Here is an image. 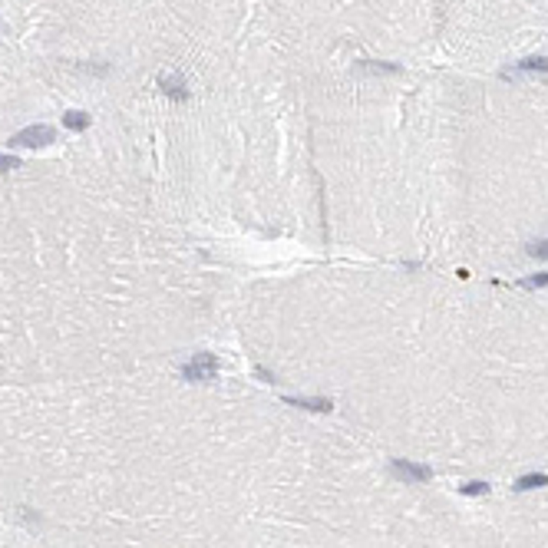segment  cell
<instances>
[{
    "label": "cell",
    "instance_id": "6da1fadb",
    "mask_svg": "<svg viewBox=\"0 0 548 548\" xmlns=\"http://www.w3.org/2000/svg\"><path fill=\"white\" fill-rule=\"evenodd\" d=\"M218 374V360H215L212 354H195L189 364L182 367V376L185 380H198V384H205V380H212V376Z\"/></svg>",
    "mask_w": 548,
    "mask_h": 548
},
{
    "label": "cell",
    "instance_id": "3957f363",
    "mask_svg": "<svg viewBox=\"0 0 548 548\" xmlns=\"http://www.w3.org/2000/svg\"><path fill=\"white\" fill-rule=\"evenodd\" d=\"M57 139V133L50 125H27L17 135H10V145H47Z\"/></svg>",
    "mask_w": 548,
    "mask_h": 548
},
{
    "label": "cell",
    "instance_id": "7a4b0ae2",
    "mask_svg": "<svg viewBox=\"0 0 548 548\" xmlns=\"http://www.w3.org/2000/svg\"><path fill=\"white\" fill-rule=\"evenodd\" d=\"M393 476L403 482H430L433 479V469L430 466H420V462H410V459H393Z\"/></svg>",
    "mask_w": 548,
    "mask_h": 548
},
{
    "label": "cell",
    "instance_id": "52a82bcc",
    "mask_svg": "<svg viewBox=\"0 0 548 548\" xmlns=\"http://www.w3.org/2000/svg\"><path fill=\"white\" fill-rule=\"evenodd\" d=\"M291 406H304V410H318V413H328L330 400H288Z\"/></svg>",
    "mask_w": 548,
    "mask_h": 548
},
{
    "label": "cell",
    "instance_id": "30bf717a",
    "mask_svg": "<svg viewBox=\"0 0 548 548\" xmlns=\"http://www.w3.org/2000/svg\"><path fill=\"white\" fill-rule=\"evenodd\" d=\"M522 288H548V271H545V274H532V278H525V281H522Z\"/></svg>",
    "mask_w": 548,
    "mask_h": 548
},
{
    "label": "cell",
    "instance_id": "9c48e42d",
    "mask_svg": "<svg viewBox=\"0 0 548 548\" xmlns=\"http://www.w3.org/2000/svg\"><path fill=\"white\" fill-rule=\"evenodd\" d=\"M459 492L462 496H486V492H489V482H466V486H459Z\"/></svg>",
    "mask_w": 548,
    "mask_h": 548
},
{
    "label": "cell",
    "instance_id": "5b68a950",
    "mask_svg": "<svg viewBox=\"0 0 548 548\" xmlns=\"http://www.w3.org/2000/svg\"><path fill=\"white\" fill-rule=\"evenodd\" d=\"M159 89L172 99H189V86H185V79L179 73H162L159 77Z\"/></svg>",
    "mask_w": 548,
    "mask_h": 548
},
{
    "label": "cell",
    "instance_id": "7c38bea8",
    "mask_svg": "<svg viewBox=\"0 0 548 548\" xmlns=\"http://www.w3.org/2000/svg\"><path fill=\"white\" fill-rule=\"evenodd\" d=\"M17 159L13 155H0V172H10V169H17Z\"/></svg>",
    "mask_w": 548,
    "mask_h": 548
},
{
    "label": "cell",
    "instance_id": "277c9868",
    "mask_svg": "<svg viewBox=\"0 0 548 548\" xmlns=\"http://www.w3.org/2000/svg\"><path fill=\"white\" fill-rule=\"evenodd\" d=\"M529 73H548V57H529L515 63V67L502 69V79H512V77H529Z\"/></svg>",
    "mask_w": 548,
    "mask_h": 548
},
{
    "label": "cell",
    "instance_id": "ba28073f",
    "mask_svg": "<svg viewBox=\"0 0 548 548\" xmlns=\"http://www.w3.org/2000/svg\"><path fill=\"white\" fill-rule=\"evenodd\" d=\"M63 125H69V129H77L79 133V129H86L89 125V116L86 113H67L63 116Z\"/></svg>",
    "mask_w": 548,
    "mask_h": 548
},
{
    "label": "cell",
    "instance_id": "8992f818",
    "mask_svg": "<svg viewBox=\"0 0 548 548\" xmlns=\"http://www.w3.org/2000/svg\"><path fill=\"white\" fill-rule=\"evenodd\" d=\"M542 486H548V476H545V472H529V476H519V479H515V492L542 489Z\"/></svg>",
    "mask_w": 548,
    "mask_h": 548
},
{
    "label": "cell",
    "instance_id": "8fae6325",
    "mask_svg": "<svg viewBox=\"0 0 548 548\" xmlns=\"http://www.w3.org/2000/svg\"><path fill=\"white\" fill-rule=\"evenodd\" d=\"M529 255H532V258H545L548 261V241H532Z\"/></svg>",
    "mask_w": 548,
    "mask_h": 548
}]
</instances>
